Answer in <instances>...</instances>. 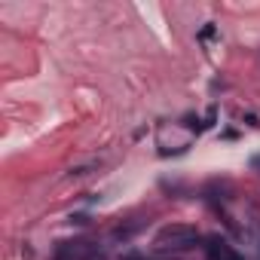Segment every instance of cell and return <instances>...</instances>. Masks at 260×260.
<instances>
[{
    "label": "cell",
    "instance_id": "2",
    "mask_svg": "<svg viewBox=\"0 0 260 260\" xmlns=\"http://www.w3.org/2000/svg\"><path fill=\"white\" fill-rule=\"evenodd\" d=\"M55 260H107V257L92 242H61L55 248Z\"/></svg>",
    "mask_w": 260,
    "mask_h": 260
},
{
    "label": "cell",
    "instance_id": "1",
    "mask_svg": "<svg viewBox=\"0 0 260 260\" xmlns=\"http://www.w3.org/2000/svg\"><path fill=\"white\" fill-rule=\"evenodd\" d=\"M199 230L190 223H166L156 236H153V251L156 254H184L190 248L199 245Z\"/></svg>",
    "mask_w": 260,
    "mask_h": 260
},
{
    "label": "cell",
    "instance_id": "3",
    "mask_svg": "<svg viewBox=\"0 0 260 260\" xmlns=\"http://www.w3.org/2000/svg\"><path fill=\"white\" fill-rule=\"evenodd\" d=\"M205 254L211 257V260H245L226 239H220V236H208L205 239Z\"/></svg>",
    "mask_w": 260,
    "mask_h": 260
}]
</instances>
